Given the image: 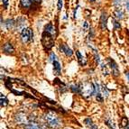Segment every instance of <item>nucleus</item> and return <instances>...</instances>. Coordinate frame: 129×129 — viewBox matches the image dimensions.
Wrapping results in <instances>:
<instances>
[{
	"mask_svg": "<svg viewBox=\"0 0 129 129\" xmlns=\"http://www.w3.org/2000/svg\"><path fill=\"white\" fill-rule=\"evenodd\" d=\"M54 39H55V35L43 30V35H42V43H43L44 50L49 51L52 49V46L54 45Z\"/></svg>",
	"mask_w": 129,
	"mask_h": 129,
	"instance_id": "f257e3e1",
	"label": "nucleus"
},
{
	"mask_svg": "<svg viewBox=\"0 0 129 129\" xmlns=\"http://www.w3.org/2000/svg\"><path fill=\"white\" fill-rule=\"evenodd\" d=\"M44 118H45L48 125L50 127H52V128L56 129L60 125V121L59 119V117L52 112H48L47 114L45 115V116H44Z\"/></svg>",
	"mask_w": 129,
	"mask_h": 129,
	"instance_id": "f03ea898",
	"label": "nucleus"
},
{
	"mask_svg": "<svg viewBox=\"0 0 129 129\" xmlns=\"http://www.w3.org/2000/svg\"><path fill=\"white\" fill-rule=\"evenodd\" d=\"M21 39L24 43H28L33 41L34 39V33L30 28L25 27L21 31Z\"/></svg>",
	"mask_w": 129,
	"mask_h": 129,
	"instance_id": "7ed1b4c3",
	"label": "nucleus"
},
{
	"mask_svg": "<svg viewBox=\"0 0 129 129\" xmlns=\"http://www.w3.org/2000/svg\"><path fill=\"white\" fill-rule=\"evenodd\" d=\"M82 94L84 96H88V97H91L93 95H96V90H95V86L94 84H89L87 83L85 85H82Z\"/></svg>",
	"mask_w": 129,
	"mask_h": 129,
	"instance_id": "20e7f679",
	"label": "nucleus"
},
{
	"mask_svg": "<svg viewBox=\"0 0 129 129\" xmlns=\"http://www.w3.org/2000/svg\"><path fill=\"white\" fill-rule=\"evenodd\" d=\"M15 121L18 123V124H24V125H27L30 123L29 121V116H26L24 113H18L15 116Z\"/></svg>",
	"mask_w": 129,
	"mask_h": 129,
	"instance_id": "39448f33",
	"label": "nucleus"
},
{
	"mask_svg": "<svg viewBox=\"0 0 129 129\" xmlns=\"http://www.w3.org/2000/svg\"><path fill=\"white\" fill-rule=\"evenodd\" d=\"M108 63H109V66L112 70V73H113V75L116 76H116H118L119 70H118V66H117V64L116 63V61H115L114 60H112L111 58H108Z\"/></svg>",
	"mask_w": 129,
	"mask_h": 129,
	"instance_id": "423d86ee",
	"label": "nucleus"
},
{
	"mask_svg": "<svg viewBox=\"0 0 129 129\" xmlns=\"http://www.w3.org/2000/svg\"><path fill=\"white\" fill-rule=\"evenodd\" d=\"M60 51L61 52H63L66 56H68V57H71V56H72V54H73L72 50L67 45V44H65V43H62V44L60 45Z\"/></svg>",
	"mask_w": 129,
	"mask_h": 129,
	"instance_id": "0eeeda50",
	"label": "nucleus"
},
{
	"mask_svg": "<svg viewBox=\"0 0 129 129\" xmlns=\"http://www.w3.org/2000/svg\"><path fill=\"white\" fill-rule=\"evenodd\" d=\"M3 52L7 54L14 53V52H15V48H14L13 44H12L11 43H5L4 46H3Z\"/></svg>",
	"mask_w": 129,
	"mask_h": 129,
	"instance_id": "6e6552de",
	"label": "nucleus"
},
{
	"mask_svg": "<svg viewBox=\"0 0 129 129\" xmlns=\"http://www.w3.org/2000/svg\"><path fill=\"white\" fill-rule=\"evenodd\" d=\"M107 21H108V15L106 13H102L100 16V26L102 30H107Z\"/></svg>",
	"mask_w": 129,
	"mask_h": 129,
	"instance_id": "1a4fd4ad",
	"label": "nucleus"
},
{
	"mask_svg": "<svg viewBox=\"0 0 129 129\" xmlns=\"http://www.w3.org/2000/svg\"><path fill=\"white\" fill-rule=\"evenodd\" d=\"M15 25H16V29L17 30H23L24 28H25L26 25V20L23 17H19L17 20V23H15Z\"/></svg>",
	"mask_w": 129,
	"mask_h": 129,
	"instance_id": "9d476101",
	"label": "nucleus"
},
{
	"mask_svg": "<svg viewBox=\"0 0 129 129\" xmlns=\"http://www.w3.org/2000/svg\"><path fill=\"white\" fill-rule=\"evenodd\" d=\"M71 89L72 92L80 94V93L82 92V85H80V84H74V85H71Z\"/></svg>",
	"mask_w": 129,
	"mask_h": 129,
	"instance_id": "9b49d317",
	"label": "nucleus"
},
{
	"mask_svg": "<svg viewBox=\"0 0 129 129\" xmlns=\"http://www.w3.org/2000/svg\"><path fill=\"white\" fill-rule=\"evenodd\" d=\"M76 55H77L78 57V61H79V63H80V65H85L87 63V60L86 59H85V57H84L83 55H82L81 53H80L79 51H77L76 52Z\"/></svg>",
	"mask_w": 129,
	"mask_h": 129,
	"instance_id": "f8f14e48",
	"label": "nucleus"
},
{
	"mask_svg": "<svg viewBox=\"0 0 129 129\" xmlns=\"http://www.w3.org/2000/svg\"><path fill=\"white\" fill-rule=\"evenodd\" d=\"M25 129H41V125H39L35 121H32L25 125Z\"/></svg>",
	"mask_w": 129,
	"mask_h": 129,
	"instance_id": "ddd939ff",
	"label": "nucleus"
},
{
	"mask_svg": "<svg viewBox=\"0 0 129 129\" xmlns=\"http://www.w3.org/2000/svg\"><path fill=\"white\" fill-rule=\"evenodd\" d=\"M52 64H53L54 72H55L56 74H60V71H61V66H60V62H59L58 60H54L53 62H52Z\"/></svg>",
	"mask_w": 129,
	"mask_h": 129,
	"instance_id": "4468645a",
	"label": "nucleus"
},
{
	"mask_svg": "<svg viewBox=\"0 0 129 129\" xmlns=\"http://www.w3.org/2000/svg\"><path fill=\"white\" fill-rule=\"evenodd\" d=\"M84 122H85V125H86L88 127V128H90V129H99V128H98L97 125H96L94 124V123H93L92 119H90V118H86Z\"/></svg>",
	"mask_w": 129,
	"mask_h": 129,
	"instance_id": "2eb2a0df",
	"label": "nucleus"
},
{
	"mask_svg": "<svg viewBox=\"0 0 129 129\" xmlns=\"http://www.w3.org/2000/svg\"><path fill=\"white\" fill-rule=\"evenodd\" d=\"M5 25H6L7 29H8V30L13 29V28L15 27V20H13V19H7V21H6V23H5Z\"/></svg>",
	"mask_w": 129,
	"mask_h": 129,
	"instance_id": "dca6fc26",
	"label": "nucleus"
},
{
	"mask_svg": "<svg viewBox=\"0 0 129 129\" xmlns=\"http://www.w3.org/2000/svg\"><path fill=\"white\" fill-rule=\"evenodd\" d=\"M20 4L24 8H29L33 4V0H20Z\"/></svg>",
	"mask_w": 129,
	"mask_h": 129,
	"instance_id": "f3484780",
	"label": "nucleus"
},
{
	"mask_svg": "<svg viewBox=\"0 0 129 129\" xmlns=\"http://www.w3.org/2000/svg\"><path fill=\"white\" fill-rule=\"evenodd\" d=\"M114 15L118 20L123 19V18H124V15H124V12H123V11L121 10V9H119V8H117L116 11H115Z\"/></svg>",
	"mask_w": 129,
	"mask_h": 129,
	"instance_id": "a211bd4d",
	"label": "nucleus"
},
{
	"mask_svg": "<svg viewBox=\"0 0 129 129\" xmlns=\"http://www.w3.org/2000/svg\"><path fill=\"white\" fill-rule=\"evenodd\" d=\"M0 100H1V103H0L1 107H6V106L8 105V99L3 94H1V96H0Z\"/></svg>",
	"mask_w": 129,
	"mask_h": 129,
	"instance_id": "6ab92c4d",
	"label": "nucleus"
},
{
	"mask_svg": "<svg viewBox=\"0 0 129 129\" xmlns=\"http://www.w3.org/2000/svg\"><path fill=\"white\" fill-rule=\"evenodd\" d=\"M100 89H101V92H102V94H103L104 97H106V98L108 97V90L107 89V88L102 85L101 88H100Z\"/></svg>",
	"mask_w": 129,
	"mask_h": 129,
	"instance_id": "aec40b11",
	"label": "nucleus"
},
{
	"mask_svg": "<svg viewBox=\"0 0 129 129\" xmlns=\"http://www.w3.org/2000/svg\"><path fill=\"white\" fill-rule=\"evenodd\" d=\"M112 21H113V24H114V29H115V30L120 29V28H121V25H120V24H119V22H118V21H116V20H115V19H113Z\"/></svg>",
	"mask_w": 129,
	"mask_h": 129,
	"instance_id": "412c9836",
	"label": "nucleus"
},
{
	"mask_svg": "<svg viewBox=\"0 0 129 129\" xmlns=\"http://www.w3.org/2000/svg\"><path fill=\"white\" fill-rule=\"evenodd\" d=\"M63 6V0H58V3H57V7H58V10L60 11L62 8Z\"/></svg>",
	"mask_w": 129,
	"mask_h": 129,
	"instance_id": "4be33fe9",
	"label": "nucleus"
},
{
	"mask_svg": "<svg viewBox=\"0 0 129 129\" xmlns=\"http://www.w3.org/2000/svg\"><path fill=\"white\" fill-rule=\"evenodd\" d=\"M106 124L110 127V129H116L114 126V125H113V123H112L109 119H107V120H106Z\"/></svg>",
	"mask_w": 129,
	"mask_h": 129,
	"instance_id": "5701e85b",
	"label": "nucleus"
},
{
	"mask_svg": "<svg viewBox=\"0 0 129 129\" xmlns=\"http://www.w3.org/2000/svg\"><path fill=\"white\" fill-rule=\"evenodd\" d=\"M49 59H50V61H52V62H53L54 60H56V55H55V53H54V52H52V53L50 54Z\"/></svg>",
	"mask_w": 129,
	"mask_h": 129,
	"instance_id": "b1692460",
	"label": "nucleus"
},
{
	"mask_svg": "<svg viewBox=\"0 0 129 129\" xmlns=\"http://www.w3.org/2000/svg\"><path fill=\"white\" fill-rule=\"evenodd\" d=\"M122 125L124 127H126L127 125H128V120H127L126 117H124L122 120Z\"/></svg>",
	"mask_w": 129,
	"mask_h": 129,
	"instance_id": "393cba45",
	"label": "nucleus"
},
{
	"mask_svg": "<svg viewBox=\"0 0 129 129\" xmlns=\"http://www.w3.org/2000/svg\"><path fill=\"white\" fill-rule=\"evenodd\" d=\"M94 54H95V59H96V61H97V63H99L100 62V60H99V55L98 54L97 51L96 50H94Z\"/></svg>",
	"mask_w": 129,
	"mask_h": 129,
	"instance_id": "a878e982",
	"label": "nucleus"
},
{
	"mask_svg": "<svg viewBox=\"0 0 129 129\" xmlns=\"http://www.w3.org/2000/svg\"><path fill=\"white\" fill-rule=\"evenodd\" d=\"M2 3H3V6H4V8L7 9L8 4H9V0H2Z\"/></svg>",
	"mask_w": 129,
	"mask_h": 129,
	"instance_id": "bb28decb",
	"label": "nucleus"
},
{
	"mask_svg": "<svg viewBox=\"0 0 129 129\" xmlns=\"http://www.w3.org/2000/svg\"><path fill=\"white\" fill-rule=\"evenodd\" d=\"M101 68H102V71H103V74H104V75H106V76L108 75V70H107V67H106L105 65H102Z\"/></svg>",
	"mask_w": 129,
	"mask_h": 129,
	"instance_id": "cd10ccee",
	"label": "nucleus"
},
{
	"mask_svg": "<svg viewBox=\"0 0 129 129\" xmlns=\"http://www.w3.org/2000/svg\"><path fill=\"white\" fill-rule=\"evenodd\" d=\"M121 3V0H114V5L115 6H119Z\"/></svg>",
	"mask_w": 129,
	"mask_h": 129,
	"instance_id": "c85d7f7f",
	"label": "nucleus"
},
{
	"mask_svg": "<svg viewBox=\"0 0 129 129\" xmlns=\"http://www.w3.org/2000/svg\"><path fill=\"white\" fill-rule=\"evenodd\" d=\"M125 7L127 10H129V0H126V2H125Z\"/></svg>",
	"mask_w": 129,
	"mask_h": 129,
	"instance_id": "c756f323",
	"label": "nucleus"
},
{
	"mask_svg": "<svg viewBox=\"0 0 129 129\" xmlns=\"http://www.w3.org/2000/svg\"><path fill=\"white\" fill-rule=\"evenodd\" d=\"M87 28H88V23H87V22H85V23H84V29L86 30Z\"/></svg>",
	"mask_w": 129,
	"mask_h": 129,
	"instance_id": "7c9ffc66",
	"label": "nucleus"
},
{
	"mask_svg": "<svg viewBox=\"0 0 129 129\" xmlns=\"http://www.w3.org/2000/svg\"><path fill=\"white\" fill-rule=\"evenodd\" d=\"M41 129H49L46 125H41Z\"/></svg>",
	"mask_w": 129,
	"mask_h": 129,
	"instance_id": "2f4dec72",
	"label": "nucleus"
},
{
	"mask_svg": "<svg viewBox=\"0 0 129 129\" xmlns=\"http://www.w3.org/2000/svg\"><path fill=\"white\" fill-rule=\"evenodd\" d=\"M125 76H126L127 80H129V72H125Z\"/></svg>",
	"mask_w": 129,
	"mask_h": 129,
	"instance_id": "473e14b6",
	"label": "nucleus"
},
{
	"mask_svg": "<svg viewBox=\"0 0 129 129\" xmlns=\"http://www.w3.org/2000/svg\"><path fill=\"white\" fill-rule=\"evenodd\" d=\"M96 0H89V2H91V3H93V2H95Z\"/></svg>",
	"mask_w": 129,
	"mask_h": 129,
	"instance_id": "72a5a7b5",
	"label": "nucleus"
}]
</instances>
